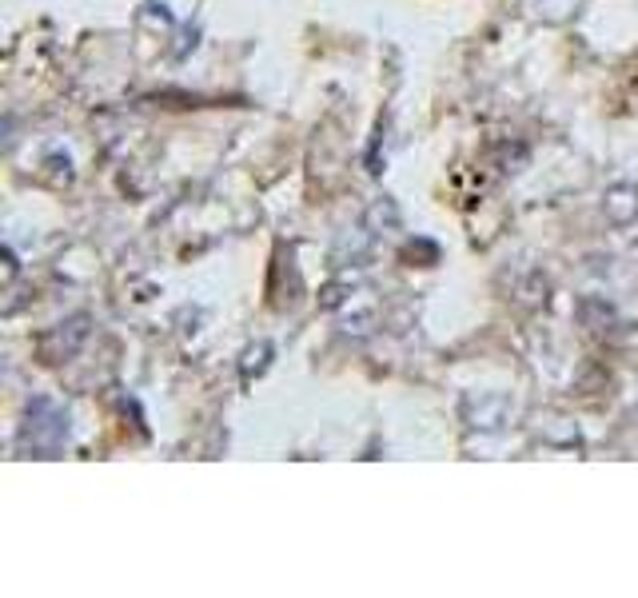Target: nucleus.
<instances>
[{
    "mask_svg": "<svg viewBox=\"0 0 638 598\" xmlns=\"http://www.w3.org/2000/svg\"><path fill=\"white\" fill-rule=\"evenodd\" d=\"M268 355H272V347H268V343L252 347V351H248V359H244V379H252V371H264V367H268Z\"/></svg>",
    "mask_w": 638,
    "mask_h": 598,
    "instance_id": "2",
    "label": "nucleus"
},
{
    "mask_svg": "<svg viewBox=\"0 0 638 598\" xmlns=\"http://www.w3.org/2000/svg\"><path fill=\"white\" fill-rule=\"evenodd\" d=\"M607 216L615 220V224H631L638 216V188L635 184H615L611 192H607Z\"/></svg>",
    "mask_w": 638,
    "mask_h": 598,
    "instance_id": "1",
    "label": "nucleus"
}]
</instances>
